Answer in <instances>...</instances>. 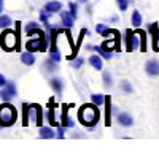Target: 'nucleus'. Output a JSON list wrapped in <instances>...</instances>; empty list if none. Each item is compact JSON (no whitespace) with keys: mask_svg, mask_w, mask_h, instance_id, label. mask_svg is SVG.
Instances as JSON below:
<instances>
[{"mask_svg":"<svg viewBox=\"0 0 159 152\" xmlns=\"http://www.w3.org/2000/svg\"><path fill=\"white\" fill-rule=\"evenodd\" d=\"M78 119L84 127H94L99 119H100V111H99V106L94 105L91 101L88 105H83L78 111Z\"/></svg>","mask_w":159,"mask_h":152,"instance_id":"1","label":"nucleus"},{"mask_svg":"<svg viewBox=\"0 0 159 152\" xmlns=\"http://www.w3.org/2000/svg\"><path fill=\"white\" fill-rule=\"evenodd\" d=\"M18 119V112L16 108L10 105V101L0 105V125L2 127H11Z\"/></svg>","mask_w":159,"mask_h":152,"instance_id":"2","label":"nucleus"},{"mask_svg":"<svg viewBox=\"0 0 159 152\" xmlns=\"http://www.w3.org/2000/svg\"><path fill=\"white\" fill-rule=\"evenodd\" d=\"M19 32H15L11 29H3L2 35H0V46L5 51H15L19 44V38H18Z\"/></svg>","mask_w":159,"mask_h":152,"instance_id":"3","label":"nucleus"},{"mask_svg":"<svg viewBox=\"0 0 159 152\" xmlns=\"http://www.w3.org/2000/svg\"><path fill=\"white\" fill-rule=\"evenodd\" d=\"M25 49L34 53V51H46V38L45 33L43 35H37V36H30L27 43H25Z\"/></svg>","mask_w":159,"mask_h":152,"instance_id":"4","label":"nucleus"},{"mask_svg":"<svg viewBox=\"0 0 159 152\" xmlns=\"http://www.w3.org/2000/svg\"><path fill=\"white\" fill-rule=\"evenodd\" d=\"M145 71H147V74L151 76V78L159 76V60H156V59L147 60V63H145Z\"/></svg>","mask_w":159,"mask_h":152,"instance_id":"5","label":"nucleus"},{"mask_svg":"<svg viewBox=\"0 0 159 152\" xmlns=\"http://www.w3.org/2000/svg\"><path fill=\"white\" fill-rule=\"evenodd\" d=\"M116 119H118V124L121 125V127H126V129H129V127L134 125V117H132L129 112H124V111L123 112H118Z\"/></svg>","mask_w":159,"mask_h":152,"instance_id":"6","label":"nucleus"},{"mask_svg":"<svg viewBox=\"0 0 159 152\" xmlns=\"http://www.w3.org/2000/svg\"><path fill=\"white\" fill-rule=\"evenodd\" d=\"M29 116L37 122L38 127H42V108H40V105H30V108H29Z\"/></svg>","mask_w":159,"mask_h":152,"instance_id":"7","label":"nucleus"},{"mask_svg":"<svg viewBox=\"0 0 159 152\" xmlns=\"http://www.w3.org/2000/svg\"><path fill=\"white\" fill-rule=\"evenodd\" d=\"M73 22H75V19L70 15V11H62L61 10V24L64 25V27L65 29H72L73 27Z\"/></svg>","mask_w":159,"mask_h":152,"instance_id":"8","label":"nucleus"},{"mask_svg":"<svg viewBox=\"0 0 159 152\" xmlns=\"http://www.w3.org/2000/svg\"><path fill=\"white\" fill-rule=\"evenodd\" d=\"M88 62H89V65L94 68V70H97V71H100V70L103 68V57L99 56V54H92V56L88 59Z\"/></svg>","mask_w":159,"mask_h":152,"instance_id":"9","label":"nucleus"},{"mask_svg":"<svg viewBox=\"0 0 159 152\" xmlns=\"http://www.w3.org/2000/svg\"><path fill=\"white\" fill-rule=\"evenodd\" d=\"M40 138H45V139H51V138H56L57 136V133H56V130L54 129H51V127H40Z\"/></svg>","mask_w":159,"mask_h":152,"instance_id":"10","label":"nucleus"},{"mask_svg":"<svg viewBox=\"0 0 159 152\" xmlns=\"http://www.w3.org/2000/svg\"><path fill=\"white\" fill-rule=\"evenodd\" d=\"M140 46H142V36H140V32L135 30L130 35V49L135 51V49H140Z\"/></svg>","mask_w":159,"mask_h":152,"instance_id":"11","label":"nucleus"},{"mask_svg":"<svg viewBox=\"0 0 159 152\" xmlns=\"http://www.w3.org/2000/svg\"><path fill=\"white\" fill-rule=\"evenodd\" d=\"M21 62L24 63L25 67H32L35 63V56L34 53H30V51H25V53L21 54Z\"/></svg>","mask_w":159,"mask_h":152,"instance_id":"12","label":"nucleus"},{"mask_svg":"<svg viewBox=\"0 0 159 152\" xmlns=\"http://www.w3.org/2000/svg\"><path fill=\"white\" fill-rule=\"evenodd\" d=\"M45 10H48L49 13H57V11H61L62 10V3L59 2V0H49V2H46L45 3V6H43Z\"/></svg>","mask_w":159,"mask_h":152,"instance_id":"13","label":"nucleus"},{"mask_svg":"<svg viewBox=\"0 0 159 152\" xmlns=\"http://www.w3.org/2000/svg\"><path fill=\"white\" fill-rule=\"evenodd\" d=\"M49 86H51V89H52V91H54L57 95H61V94H62L64 82L61 81V78H51V79H49Z\"/></svg>","mask_w":159,"mask_h":152,"instance_id":"14","label":"nucleus"},{"mask_svg":"<svg viewBox=\"0 0 159 152\" xmlns=\"http://www.w3.org/2000/svg\"><path fill=\"white\" fill-rule=\"evenodd\" d=\"M142 22H143V18H142V13H140L139 10H135V11H132V16H130V24L134 25L135 29H139L140 25H142Z\"/></svg>","mask_w":159,"mask_h":152,"instance_id":"15","label":"nucleus"},{"mask_svg":"<svg viewBox=\"0 0 159 152\" xmlns=\"http://www.w3.org/2000/svg\"><path fill=\"white\" fill-rule=\"evenodd\" d=\"M88 49H91V51H96V53L99 54V56H102L105 60H110L111 59V53H107L102 46H89Z\"/></svg>","mask_w":159,"mask_h":152,"instance_id":"16","label":"nucleus"},{"mask_svg":"<svg viewBox=\"0 0 159 152\" xmlns=\"http://www.w3.org/2000/svg\"><path fill=\"white\" fill-rule=\"evenodd\" d=\"M57 63H59V62L52 60V59L49 57V59H46V60H45L43 68H45L46 71H49V73H51V71H56V70H57Z\"/></svg>","mask_w":159,"mask_h":152,"instance_id":"17","label":"nucleus"},{"mask_svg":"<svg viewBox=\"0 0 159 152\" xmlns=\"http://www.w3.org/2000/svg\"><path fill=\"white\" fill-rule=\"evenodd\" d=\"M105 100H107V97L102 95V94H92V95H91V101H92L94 105H97V106H102V105L105 103Z\"/></svg>","mask_w":159,"mask_h":152,"instance_id":"18","label":"nucleus"},{"mask_svg":"<svg viewBox=\"0 0 159 152\" xmlns=\"http://www.w3.org/2000/svg\"><path fill=\"white\" fill-rule=\"evenodd\" d=\"M11 24L13 21L8 15H0V29H10Z\"/></svg>","mask_w":159,"mask_h":152,"instance_id":"19","label":"nucleus"},{"mask_svg":"<svg viewBox=\"0 0 159 152\" xmlns=\"http://www.w3.org/2000/svg\"><path fill=\"white\" fill-rule=\"evenodd\" d=\"M52 15V13H49L48 10H42V11H40V21H42L45 25H46V29H49V16Z\"/></svg>","mask_w":159,"mask_h":152,"instance_id":"20","label":"nucleus"},{"mask_svg":"<svg viewBox=\"0 0 159 152\" xmlns=\"http://www.w3.org/2000/svg\"><path fill=\"white\" fill-rule=\"evenodd\" d=\"M29 108H30V105L22 103V125L24 127L29 125Z\"/></svg>","mask_w":159,"mask_h":152,"instance_id":"21","label":"nucleus"},{"mask_svg":"<svg viewBox=\"0 0 159 152\" xmlns=\"http://www.w3.org/2000/svg\"><path fill=\"white\" fill-rule=\"evenodd\" d=\"M37 29H40V24L35 22V21H30V22H27V24L24 25V32H25V35H29L30 32H34V30H37Z\"/></svg>","mask_w":159,"mask_h":152,"instance_id":"22","label":"nucleus"},{"mask_svg":"<svg viewBox=\"0 0 159 152\" xmlns=\"http://www.w3.org/2000/svg\"><path fill=\"white\" fill-rule=\"evenodd\" d=\"M102 81H103L105 89H110V87H111V82H113L111 73H110V71H103V73H102Z\"/></svg>","mask_w":159,"mask_h":152,"instance_id":"23","label":"nucleus"},{"mask_svg":"<svg viewBox=\"0 0 159 152\" xmlns=\"http://www.w3.org/2000/svg\"><path fill=\"white\" fill-rule=\"evenodd\" d=\"M69 11L73 16V19L78 18V2H69Z\"/></svg>","mask_w":159,"mask_h":152,"instance_id":"24","label":"nucleus"},{"mask_svg":"<svg viewBox=\"0 0 159 152\" xmlns=\"http://www.w3.org/2000/svg\"><path fill=\"white\" fill-rule=\"evenodd\" d=\"M119 86H121V91L126 92V94H132V92H134V87H132V84L129 81H121Z\"/></svg>","mask_w":159,"mask_h":152,"instance_id":"25","label":"nucleus"},{"mask_svg":"<svg viewBox=\"0 0 159 152\" xmlns=\"http://www.w3.org/2000/svg\"><path fill=\"white\" fill-rule=\"evenodd\" d=\"M151 35H153V49L159 51V29H156Z\"/></svg>","mask_w":159,"mask_h":152,"instance_id":"26","label":"nucleus"},{"mask_svg":"<svg viewBox=\"0 0 159 152\" xmlns=\"http://www.w3.org/2000/svg\"><path fill=\"white\" fill-rule=\"evenodd\" d=\"M83 65H84V59H83V57H75V59H73V62H72V67H73L75 70L81 68Z\"/></svg>","mask_w":159,"mask_h":152,"instance_id":"27","label":"nucleus"},{"mask_svg":"<svg viewBox=\"0 0 159 152\" xmlns=\"http://www.w3.org/2000/svg\"><path fill=\"white\" fill-rule=\"evenodd\" d=\"M3 89H7V91L13 95V97H16L18 95V91H16V84L15 82H7V86L3 87Z\"/></svg>","mask_w":159,"mask_h":152,"instance_id":"28","label":"nucleus"},{"mask_svg":"<svg viewBox=\"0 0 159 152\" xmlns=\"http://www.w3.org/2000/svg\"><path fill=\"white\" fill-rule=\"evenodd\" d=\"M116 2V5H118V8H119V11H126L127 10V6H129V0H115Z\"/></svg>","mask_w":159,"mask_h":152,"instance_id":"29","label":"nucleus"},{"mask_svg":"<svg viewBox=\"0 0 159 152\" xmlns=\"http://www.w3.org/2000/svg\"><path fill=\"white\" fill-rule=\"evenodd\" d=\"M132 32L134 30H126V51L127 53H130V35H132Z\"/></svg>","mask_w":159,"mask_h":152,"instance_id":"30","label":"nucleus"},{"mask_svg":"<svg viewBox=\"0 0 159 152\" xmlns=\"http://www.w3.org/2000/svg\"><path fill=\"white\" fill-rule=\"evenodd\" d=\"M140 32V36H142V46H140V51H147V33L143 30H139Z\"/></svg>","mask_w":159,"mask_h":152,"instance_id":"31","label":"nucleus"},{"mask_svg":"<svg viewBox=\"0 0 159 152\" xmlns=\"http://www.w3.org/2000/svg\"><path fill=\"white\" fill-rule=\"evenodd\" d=\"M0 98H2L3 101H10V100L13 98V95H11L8 91H7V89H3V91L0 92Z\"/></svg>","mask_w":159,"mask_h":152,"instance_id":"32","label":"nucleus"},{"mask_svg":"<svg viewBox=\"0 0 159 152\" xmlns=\"http://www.w3.org/2000/svg\"><path fill=\"white\" fill-rule=\"evenodd\" d=\"M56 133H57V138H61V139H62V138L65 136V127H64L62 124H59V125H57V129H56Z\"/></svg>","mask_w":159,"mask_h":152,"instance_id":"33","label":"nucleus"},{"mask_svg":"<svg viewBox=\"0 0 159 152\" xmlns=\"http://www.w3.org/2000/svg\"><path fill=\"white\" fill-rule=\"evenodd\" d=\"M49 57L52 60H56V62H61V53H57V51H49Z\"/></svg>","mask_w":159,"mask_h":152,"instance_id":"34","label":"nucleus"},{"mask_svg":"<svg viewBox=\"0 0 159 152\" xmlns=\"http://www.w3.org/2000/svg\"><path fill=\"white\" fill-rule=\"evenodd\" d=\"M107 29H108V27H107V25H105V24H97V25H96V32H97V33H99L100 36L103 35V32L107 30Z\"/></svg>","mask_w":159,"mask_h":152,"instance_id":"35","label":"nucleus"},{"mask_svg":"<svg viewBox=\"0 0 159 152\" xmlns=\"http://www.w3.org/2000/svg\"><path fill=\"white\" fill-rule=\"evenodd\" d=\"M7 82H8V81H7V78H5V76H3L2 73H0V87H5V86H7Z\"/></svg>","mask_w":159,"mask_h":152,"instance_id":"36","label":"nucleus"},{"mask_svg":"<svg viewBox=\"0 0 159 152\" xmlns=\"http://www.w3.org/2000/svg\"><path fill=\"white\" fill-rule=\"evenodd\" d=\"M2 10H3V0H0V13H2Z\"/></svg>","mask_w":159,"mask_h":152,"instance_id":"37","label":"nucleus"},{"mask_svg":"<svg viewBox=\"0 0 159 152\" xmlns=\"http://www.w3.org/2000/svg\"><path fill=\"white\" fill-rule=\"evenodd\" d=\"M78 3H88V0H76Z\"/></svg>","mask_w":159,"mask_h":152,"instance_id":"38","label":"nucleus"},{"mask_svg":"<svg viewBox=\"0 0 159 152\" xmlns=\"http://www.w3.org/2000/svg\"><path fill=\"white\" fill-rule=\"evenodd\" d=\"M0 92H2V91H0Z\"/></svg>","mask_w":159,"mask_h":152,"instance_id":"39","label":"nucleus"}]
</instances>
